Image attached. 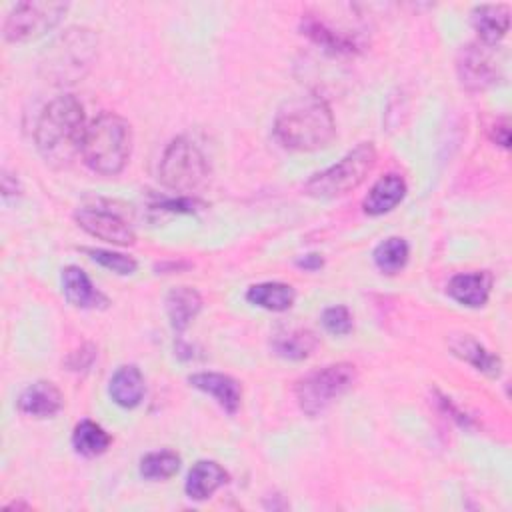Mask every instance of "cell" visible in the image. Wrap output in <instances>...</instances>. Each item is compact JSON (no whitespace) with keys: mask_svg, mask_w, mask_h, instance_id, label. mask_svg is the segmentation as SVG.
Here are the masks:
<instances>
[{"mask_svg":"<svg viewBox=\"0 0 512 512\" xmlns=\"http://www.w3.org/2000/svg\"><path fill=\"white\" fill-rule=\"evenodd\" d=\"M456 70H458L460 84L472 92L492 86L498 76V68L492 56L484 50V46L480 48L476 44H468L466 48L460 50L456 60Z\"/></svg>","mask_w":512,"mask_h":512,"instance_id":"9c48e42d","label":"cell"},{"mask_svg":"<svg viewBox=\"0 0 512 512\" xmlns=\"http://www.w3.org/2000/svg\"><path fill=\"white\" fill-rule=\"evenodd\" d=\"M108 392H110V398L122 408L138 406L146 392L144 376H142L140 368L134 364L120 366L110 378Z\"/></svg>","mask_w":512,"mask_h":512,"instance_id":"d6986e66","label":"cell"},{"mask_svg":"<svg viewBox=\"0 0 512 512\" xmlns=\"http://www.w3.org/2000/svg\"><path fill=\"white\" fill-rule=\"evenodd\" d=\"M322 326L326 328V332L336 334V336H344L352 330V314L346 306H328L322 312Z\"/></svg>","mask_w":512,"mask_h":512,"instance_id":"83f0119b","label":"cell"},{"mask_svg":"<svg viewBox=\"0 0 512 512\" xmlns=\"http://www.w3.org/2000/svg\"><path fill=\"white\" fill-rule=\"evenodd\" d=\"M86 128L84 108L76 96L64 94L46 104L34 130V142L44 162L52 168L68 166L82 150Z\"/></svg>","mask_w":512,"mask_h":512,"instance_id":"6da1fadb","label":"cell"},{"mask_svg":"<svg viewBox=\"0 0 512 512\" xmlns=\"http://www.w3.org/2000/svg\"><path fill=\"white\" fill-rule=\"evenodd\" d=\"M62 292L66 300L76 308H102L108 304L106 296L78 266H66L62 270Z\"/></svg>","mask_w":512,"mask_h":512,"instance_id":"9a60e30c","label":"cell"},{"mask_svg":"<svg viewBox=\"0 0 512 512\" xmlns=\"http://www.w3.org/2000/svg\"><path fill=\"white\" fill-rule=\"evenodd\" d=\"M112 444V436L96 422L82 420L74 426L72 432V448L76 454L84 458H96L104 454Z\"/></svg>","mask_w":512,"mask_h":512,"instance_id":"cb8c5ba5","label":"cell"},{"mask_svg":"<svg viewBox=\"0 0 512 512\" xmlns=\"http://www.w3.org/2000/svg\"><path fill=\"white\" fill-rule=\"evenodd\" d=\"M376 164V150L372 142H362L344 154L330 168L314 174L306 184L304 192L312 198H338L356 190Z\"/></svg>","mask_w":512,"mask_h":512,"instance_id":"277c9868","label":"cell"},{"mask_svg":"<svg viewBox=\"0 0 512 512\" xmlns=\"http://www.w3.org/2000/svg\"><path fill=\"white\" fill-rule=\"evenodd\" d=\"M406 196V182L398 174H384L374 182L370 192L366 194L362 208L370 216H380L396 208Z\"/></svg>","mask_w":512,"mask_h":512,"instance_id":"ac0fdd59","label":"cell"},{"mask_svg":"<svg viewBox=\"0 0 512 512\" xmlns=\"http://www.w3.org/2000/svg\"><path fill=\"white\" fill-rule=\"evenodd\" d=\"M62 404H64L62 392L54 382H48V380H38L26 386L16 400L18 410L32 418H50L60 412Z\"/></svg>","mask_w":512,"mask_h":512,"instance_id":"8fae6325","label":"cell"},{"mask_svg":"<svg viewBox=\"0 0 512 512\" xmlns=\"http://www.w3.org/2000/svg\"><path fill=\"white\" fill-rule=\"evenodd\" d=\"M78 226L86 230L90 236L116 244V246H128L136 242V234L132 226L116 212L104 210V208H80L74 214Z\"/></svg>","mask_w":512,"mask_h":512,"instance_id":"ba28073f","label":"cell"},{"mask_svg":"<svg viewBox=\"0 0 512 512\" xmlns=\"http://www.w3.org/2000/svg\"><path fill=\"white\" fill-rule=\"evenodd\" d=\"M472 26L484 46H496L508 32L510 8L506 4H482L472 10Z\"/></svg>","mask_w":512,"mask_h":512,"instance_id":"2e32d148","label":"cell"},{"mask_svg":"<svg viewBox=\"0 0 512 512\" xmlns=\"http://www.w3.org/2000/svg\"><path fill=\"white\" fill-rule=\"evenodd\" d=\"M180 470V456L172 450L148 452L140 460V474L146 480H168Z\"/></svg>","mask_w":512,"mask_h":512,"instance_id":"484cf974","label":"cell"},{"mask_svg":"<svg viewBox=\"0 0 512 512\" xmlns=\"http://www.w3.org/2000/svg\"><path fill=\"white\" fill-rule=\"evenodd\" d=\"M58 42L62 46L58 44L54 46L58 50L52 52V60L48 64L64 66V74L68 70H74V74H80V66H88V60L94 54V46H96L94 36L88 34V30L74 28V30H68V34H64Z\"/></svg>","mask_w":512,"mask_h":512,"instance_id":"7c38bea8","label":"cell"},{"mask_svg":"<svg viewBox=\"0 0 512 512\" xmlns=\"http://www.w3.org/2000/svg\"><path fill=\"white\" fill-rule=\"evenodd\" d=\"M202 308V296L198 290L190 286H178L172 288L166 296V314L170 320V326L176 332H182L190 326V322L196 318V314Z\"/></svg>","mask_w":512,"mask_h":512,"instance_id":"44dd1931","label":"cell"},{"mask_svg":"<svg viewBox=\"0 0 512 512\" xmlns=\"http://www.w3.org/2000/svg\"><path fill=\"white\" fill-rule=\"evenodd\" d=\"M94 358H96V350H94V346L86 344V346H82L80 350L72 352V354H70V358L66 360V364L70 366V370H86V368L92 364V360H94Z\"/></svg>","mask_w":512,"mask_h":512,"instance_id":"f1b7e54d","label":"cell"},{"mask_svg":"<svg viewBox=\"0 0 512 512\" xmlns=\"http://www.w3.org/2000/svg\"><path fill=\"white\" fill-rule=\"evenodd\" d=\"M318 346V338L306 328H290L272 338V350L286 360H304L312 356Z\"/></svg>","mask_w":512,"mask_h":512,"instance_id":"603a6c76","label":"cell"},{"mask_svg":"<svg viewBox=\"0 0 512 512\" xmlns=\"http://www.w3.org/2000/svg\"><path fill=\"white\" fill-rule=\"evenodd\" d=\"M492 140L502 146V148H508L510 144V128H508V120H500L494 124L492 128Z\"/></svg>","mask_w":512,"mask_h":512,"instance_id":"4dcf8cb0","label":"cell"},{"mask_svg":"<svg viewBox=\"0 0 512 512\" xmlns=\"http://www.w3.org/2000/svg\"><path fill=\"white\" fill-rule=\"evenodd\" d=\"M358 380L356 366L336 362L302 376L294 386V396L300 410L308 416H318L338 398H342Z\"/></svg>","mask_w":512,"mask_h":512,"instance_id":"5b68a950","label":"cell"},{"mask_svg":"<svg viewBox=\"0 0 512 512\" xmlns=\"http://www.w3.org/2000/svg\"><path fill=\"white\" fill-rule=\"evenodd\" d=\"M196 206H200L198 200L194 198H166L162 202H158V208L162 210H170V212H194Z\"/></svg>","mask_w":512,"mask_h":512,"instance_id":"f546056e","label":"cell"},{"mask_svg":"<svg viewBox=\"0 0 512 512\" xmlns=\"http://www.w3.org/2000/svg\"><path fill=\"white\" fill-rule=\"evenodd\" d=\"M84 252L100 266H104L106 270H112L116 274H134L138 264L132 256L120 254V252H112V250H104V248H84Z\"/></svg>","mask_w":512,"mask_h":512,"instance_id":"4316f807","label":"cell"},{"mask_svg":"<svg viewBox=\"0 0 512 512\" xmlns=\"http://www.w3.org/2000/svg\"><path fill=\"white\" fill-rule=\"evenodd\" d=\"M132 152V128L126 118L114 112L96 116L84 134V164L102 176H114L124 170Z\"/></svg>","mask_w":512,"mask_h":512,"instance_id":"3957f363","label":"cell"},{"mask_svg":"<svg viewBox=\"0 0 512 512\" xmlns=\"http://www.w3.org/2000/svg\"><path fill=\"white\" fill-rule=\"evenodd\" d=\"M298 266L304 268V270H318L324 266V260L320 254H306L298 260Z\"/></svg>","mask_w":512,"mask_h":512,"instance_id":"1f68e13d","label":"cell"},{"mask_svg":"<svg viewBox=\"0 0 512 512\" xmlns=\"http://www.w3.org/2000/svg\"><path fill=\"white\" fill-rule=\"evenodd\" d=\"M302 34L332 54H354L362 48L358 34L334 28L318 14H304L300 22Z\"/></svg>","mask_w":512,"mask_h":512,"instance_id":"30bf717a","label":"cell"},{"mask_svg":"<svg viewBox=\"0 0 512 512\" xmlns=\"http://www.w3.org/2000/svg\"><path fill=\"white\" fill-rule=\"evenodd\" d=\"M208 174L210 166L204 152L186 136H178L166 146L158 166V180L174 192L200 188L208 180Z\"/></svg>","mask_w":512,"mask_h":512,"instance_id":"8992f818","label":"cell"},{"mask_svg":"<svg viewBox=\"0 0 512 512\" xmlns=\"http://www.w3.org/2000/svg\"><path fill=\"white\" fill-rule=\"evenodd\" d=\"M490 290H492V276L486 270L454 274L446 284L448 296L468 308L484 306L490 298Z\"/></svg>","mask_w":512,"mask_h":512,"instance_id":"4fadbf2b","label":"cell"},{"mask_svg":"<svg viewBox=\"0 0 512 512\" xmlns=\"http://www.w3.org/2000/svg\"><path fill=\"white\" fill-rule=\"evenodd\" d=\"M246 300L270 312H284L292 308L296 300V292L290 284H284V282H260L248 288Z\"/></svg>","mask_w":512,"mask_h":512,"instance_id":"7402d4cb","label":"cell"},{"mask_svg":"<svg viewBox=\"0 0 512 512\" xmlns=\"http://www.w3.org/2000/svg\"><path fill=\"white\" fill-rule=\"evenodd\" d=\"M68 4L64 2H18L4 20V38L8 42H28L44 36L60 24Z\"/></svg>","mask_w":512,"mask_h":512,"instance_id":"52a82bcc","label":"cell"},{"mask_svg":"<svg viewBox=\"0 0 512 512\" xmlns=\"http://www.w3.org/2000/svg\"><path fill=\"white\" fill-rule=\"evenodd\" d=\"M228 482L226 470L214 460H198L184 482V492L192 500H206L210 498L220 486Z\"/></svg>","mask_w":512,"mask_h":512,"instance_id":"e0dca14e","label":"cell"},{"mask_svg":"<svg viewBox=\"0 0 512 512\" xmlns=\"http://www.w3.org/2000/svg\"><path fill=\"white\" fill-rule=\"evenodd\" d=\"M408 256H410V246L404 238L400 236H390L386 238L384 242H380L376 248H374V264L380 272L384 274H396L400 272L406 262H408Z\"/></svg>","mask_w":512,"mask_h":512,"instance_id":"d4e9b609","label":"cell"},{"mask_svg":"<svg viewBox=\"0 0 512 512\" xmlns=\"http://www.w3.org/2000/svg\"><path fill=\"white\" fill-rule=\"evenodd\" d=\"M448 346H450L454 356L466 360L476 370H480V372H484L488 376H498L502 372V360L494 352L484 348L478 340L468 336V334L452 336Z\"/></svg>","mask_w":512,"mask_h":512,"instance_id":"ffe728a7","label":"cell"},{"mask_svg":"<svg viewBox=\"0 0 512 512\" xmlns=\"http://www.w3.org/2000/svg\"><path fill=\"white\" fill-rule=\"evenodd\" d=\"M336 134L330 104L318 94H304L284 102L274 118V136L288 150L310 152L328 146Z\"/></svg>","mask_w":512,"mask_h":512,"instance_id":"7a4b0ae2","label":"cell"},{"mask_svg":"<svg viewBox=\"0 0 512 512\" xmlns=\"http://www.w3.org/2000/svg\"><path fill=\"white\" fill-rule=\"evenodd\" d=\"M188 382L200 392L212 396L228 414H236L240 408L242 388L232 376L220 372H196L188 376Z\"/></svg>","mask_w":512,"mask_h":512,"instance_id":"5bb4252c","label":"cell"}]
</instances>
